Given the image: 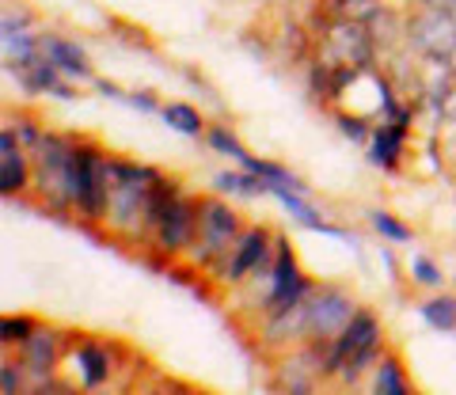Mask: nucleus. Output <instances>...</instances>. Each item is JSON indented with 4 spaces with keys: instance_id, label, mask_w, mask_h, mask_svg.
I'll return each instance as SVG.
<instances>
[{
    "instance_id": "f257e3e1",
    "label": "nucleus",
    "mask_w": 456,
    "mask_h": 395,
    "mask_svg": "<svg viewBox=\"0 0 456 395\" xmlns=\"http://www.w3.org/2000/svg\"><path fill=\"white\" fill-rule=\"evenodd\" d=\"M369 346H380V331H377V319L373 312H354L350 323L338 331V343H335V354H331V365L354 358L358 350H369Z\"/></svg>"
},
{
    "instance_id": "39448f33",
    "label": "nucleus",
    "mask_w": 456,
    "mask_h": 395,
    "mask_svg": "<svg viewBox=\"0 0 456 395\" xmlns=\"http://www.w3.org/2000/svg\"><path fill=\"white\" fill-rule=\"evenodd\" d=\"M0 160H4V167H0V190H4V194H20L27 187V164L20 157L12 130L0 133Z\"/></svg>"
},
{
    "instance_id": "dca6fc26",
    "label": "nucleus",
    "mask_w": 456,
    "mask_h": 395,
    "mask_svg": "<svg viewBox=\"0 0 456 395\" xmlns=\"http://www.w3.org/2000/svg\"><path fill=\"white\" fill-rule=\"evenodd\" d=\"M411 274H415L422 286H441V270H437L430 259H422V255H419V259H411Z\"/></svg>"
},
{
    "instance_id": "9d476101",
    "label": "nucleus",
    "mask_w": 456,
    "mask_h": 395,
    "mask_svg": "<svg viewBox=\"0 0 456 395\" xmlns=\"http://www.w3.org/2000/svg\"><path fill=\"white\" fill-rule=\"evenodd\" d=\"M46 53L53 58V65H61V69H65V73H73V77H92L88 61H84V53H80L77 46H69V42L50 38V42H46Z\"/></svg>"
},
{
    "instance_id": "f3484780",
    "label": "nucleus",
    "mask_w": 456,
    "mask_h": 395,
    "mask_svg": "<svg viewBox=\"0 0 456 395\" xmlns=\"http://www.w3.org/2000/svg\"><path fill=\"white\" fill-rule=\"evenodd\" d=\"M0 335H4V343H12V338H27V335H31V319H27V316H12V319H4Z\"/></svg>"
},
{
    "instance_id": "1a4fd4ad",
    "label": "nucleus",
    "mask_w": 456,
    "mask_h": 395,
    "mask_svg": "<svg viewBox=\"0 0 456 395\" xmlns=\"http://www.w3.org/2000/svg\"><path fill=\"white\" fill-rule=\"evenodd\" d=\"M266 259V232L263 229H255L244 244H240V251H236V259H232V278H240V274H248L251 266H259Z\"/></svg>"
},
{
    "instance_id": "f03ea898",
    "label": "nucleus",
    "mask_w": 456,
    "mask_h": 395,
    "mask_svg": "<svg viewBox=\"0 0 456 395\" xmlns=\"http://www.w3.org/2000/svg\"><path fill=\"white\" fill-rule=\"evenodd\" d=\"M305 289H308V281L301 278V270H297L293 251L281 244V255H278V266H274V289H270V301H274L278 308H293V304L305 296Z\"/></svg>"
},
{
    "instance_id": "2eb2a0df",
    "label": "nucleus",
    "mask_w": 456,
    "mask_h": 395,
    "mask_svg": "<svg viewBox=\"0 0 456 395\" xmlns=\"http://www.w3.org/2000/svg\"><path fill=\"white\" fill-rule=\"evenodd\" d=\"M373 224H377L380 236L392 239V244H411V229H407V224H399L392 214H373Z\"/></svg>"
},
{
    "instance_id": "a211bd4d",
    "label": "nucleus",
    "mask_w": 456,
    "mask_h": 395,
    "mask_svg": "<svg viewBox=\"0 0 456 395\" xmlns=\"http://www.w3.org/2000/svg\"><path fill=\"white\" fill-rule=\"evenodd\" d=\"M20 388V373H12V365H4V391H16Z\"/></svg>"
},
{
    "instance_id": "aec40b11",
    "label": "nucleus",
    "mask_w": 456,
    "mask_h": 395,
    "mask_svg": "<svg viewBox=\"0 0 456 395\" xmlns=\"http://www.w3.org/2000/svg\"><path fill=\"white\" fill-rule=\"evenodd\" d=\"M134 107L137 110H152V99L149 95H134Z\"/></svg>"
},
{
    "instance_id": "9b49d317",
    "label": "nucleus",
    "mask_w": 456,
    "mask_h": 395,
    "mask_svg": "<svg viewBox=\"0 0 456 395\" xmlns=\"http://www.w3.org/2000/svg\"><path fill=\"white\" fill-rule=\"evenodd\" d=\"M422 319L430 323V327H437V331H452L456 327V296L441 293V296H434V301H426L422 304Z\"/></svg>"
},
{
    "instance_id": "7ed1b4c3",
    "label": "nucleus",
    "mask_w": 456,
    "mask_h": 395,
    "mask_svg": "<svg viewBox=\"0 0 456 395\" xmlns=\"http://www.w3.org/2000/svg\"><path fill=\"white\" fill-rule=\"evenodd\" d=\"M350 316H354V304L346 301V296L323 293L320 301L312 304V312H308V327H312V335H335V331L346 327Z\"/></svg>"
},
{
    "instance_id": "0eeeda50",
    "label": "nucleus",
    "mask_w": 456,
    "mask_h": 395,
    "mask_svg": "<svg viewBox=\"0 0 456 395\" xmlns=\"http://www.w3.org/2000/svg\"><path fill=\"white\" fill-rule=\"evenodd\" d=\"M399 149H403V130H399V125H384V130L373 133V160L384 172H395Z\"/></svg>"
},
{
    "instance_id": "ddd939ff",
    "label": "nucleus",
    "mask_w": 456,
    "mask_h": 395,
    "mask_svg": "<svg viewBox=\"0 0 456 395\" xmlns=\"http://www.w3.org/2000/svg\"><path fill=\"white\" fill-rule=\"evenodd\" d=\"M160 115H164V122H167V125H175L179 133H191V137L202 133V118H198V110H194V107H187V103H167V107L160 110Z\"/></svg>"
},
{
    "instance_id": "f8f14e48",
    "label": "nucleus",
    "mask_w": 456,
    "mask_h": 395,
    "mask_svg": "<svg viewBox=\"0 0 456 395\" xmlns=\"http://www.w3.org/2000/svg\"><path fill=\"white\" fill-rule=\"evenodd\" d=\"M373 391L380 395H407V384H403V365H399L395 358H384L380 369L373 376Z\"/></svg>"
},
{
    "instance_id": "6e6552de",
    "label": "nucleus",
    "mask_w": 456,
    "mask_h": 395,
    "mask_svg": "<svg viewBox=\"0 0 456 395\" xmlns=\"http://www.w3.org/2000/svg\"><path fill=\"white\" fill-rule=\"evenodd\" d=\"M77 365H80V376L88 388H99L110 373V361H107V350L103 346H84L77 350Z\"/></svg>"
},
{
    "instance_id": "20e7f679",
    "label": "nucleus",
    "mask_w": 456,
    "mask_h": 395,
    "mask_svg": "<svg viewBox=\"0 0 456 395\" xmlns=\"http://www.w3.org/2000/svg\"><path fill=\"white\" fill-rule=\"evenodd\" d=\"M194 224H198V217H194V209L187 202H167L164 217H160V244L171 247V251L183 247L194 236Z\"/></svg>"
},
{
    "instance_id": "4468645a",
    "label": "nucleus",
    "mask_w": 456,
    "mask_h": 395,
    "mask_svg": "<svg viewBox=\"0 0 456 395\" xmlns=\"http://www.w3.org/2000/svg\"><path fill=\"white\" fill-rule=\"evenodd\" d=\"M209 145L217 149V152H224V157L240 160V164H248V160H251L248 152H244V145H240V141H236L232 133H228V130H213V133H209Z\"/></svg>"
},
{
    "instance_id": "6ab92c4d",
    "label": "nucleus",
    "mask_w": 456,
    "mask_h": 395,
    "mask_svg": "<svg viewBox=\"0 0 456 395\" xmlns=\"http://www.w3.org/2000/svg\"><path fill=\"white\" fill-rule=\"evenodd\" d=\"M342 130H346V133H354V141H362V122H354V118H342Z\"/></svg>"
},
{
    "instance_id": "423d86ee",
    "label": "nucleus",
    "mask_w": 456,
    "mask_h": 395,
    "mask_svg": "<svg viewBox=\"0 0 456 395\" xmlns=\"http://www.w3.org/2000/svg\"><path fill=\"white\" fill-rule=\"evenodd\" d=\"M202 229L213 244H224V239H232V232H236V214L221 202H209V206H202Z\"/></svg>"
}]
</instances>
